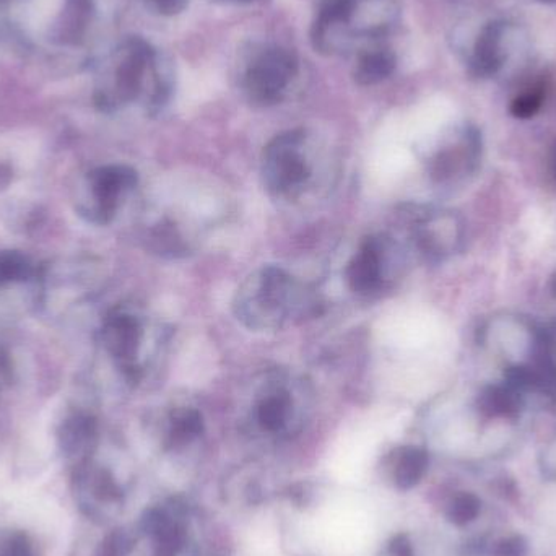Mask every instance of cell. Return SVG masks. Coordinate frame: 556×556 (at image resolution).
<instances>
[{
	"label": "cell",
	"instance_id": "14",
	"mask_svg": "<svg viewBox=\"0 0 556 556\" xmlns=\"http://www.w3.org/2000/svg\"><path fill=\"white\" fill-rule=\"evenodd\" d=\"M475 67L477 74L490 75L495 74L496 69L500 67V31L498 27H493L483 31L480 40L475 49Z\"/></svg>",
	"mask_w": 556,
	"mask_h": 556
},
{
	"label": "cell",
	"instance_id": "26",
	"mask_svg": "<svg viewBox=\"0 0 556 556\" xmlns=\"http://www.w3.org/2000/svg\"><path fill=\"white\" fill-rule=\"evenodd\" d=\"M552 292L556 295V274L552 278Z\"/></svg>",
	"mask_w": 556,
	"mask_h": 556
},
{
	"label": "cell",
	"instance_id": "25",
	"mask_svg": "<svg viewBox=\"0 0 556 556\" xmlns=\"http://www.w3.org/2000/svg\"><path fill=\"white\" fill-rule=\"evenodd\" d=\"M226 2H235V4H248V2H252V0H226Z\"/></svg>",
	"mask_w": 556,
	"mask_h": 556
},
{
	"label": "cell",
	"instance_id": "6",
	"mask_svg": "<svg viewBox=\"0 0 556 556\" xmlns=\"http://www.w3.org/2000/svg\"><path fill=\"white\" fill-rule=\"evenodd\" d=\"M387 249L389 241L376 236H370L361 243L345 272L352 292L360 296H373L383 290L386 282Z\"/></svg>",
	"mask_w": 556,
	"mask_h": 556
},
{
	"label": "cell",
	"instance_id": "16",
	"mask_svg": "<svg viewBox=\"0 0 556 556\" xmlns=\"http://www.w3.org/2000/svg\"><path fill=\"white\" fill-rule=\"evenodd\" d=\"M480 511H482V501L478 500V496L474 493H465L464 491L452 498L446 516L454 526L461 527L475 521Z\"/></svg>",
	"mask_w": 556,
	"mask_h": 556
},
{
	"label": "cell",
	"instance_id": "13",
	"mask_svg": "<svg viewBox=\"0 0 556 556\" xmlns=\"http://www.w3.org/2000/svg\"><path fill=\"white\" fill-rule=\"evenodd\" d=\"M394 69L396 57L387 51H374L361 57L355 77L360 85H374L387 79Z\"/></svg>",
	"mask_w": 556,
	"mask_h": 556
},
{
	"label": "cell",
	"instance_id": "17",
	"mask_svg": "<svg viewBox=\"0 0 556 556\" xmlns=\"http://www.w3.org/2000/svg\"><path fill=\"white\" fill-rule=\"evenodd\" d=\"M0 556H35V547L27 532L0 527Z\"/></svg>",
	"mask_w": 556,
	"mask_h": 556
},
{
	"label": "cell",
	"instance_id": "18",
	"mask_svg": "<svg viewBox=\"0 0 556 556\" xmlns=\"http://www.w3.org/2000/svg\"><path fill=\"white\" fill-rule=\"evenodd\" d=\"M152 243L155 249L160 252H168L171 256H176L178 252H184V243L178 235L176 228L171 225H160L152 233Z\"/></svg>",
	"mask_w": 556,
	"mask_h": 556
},
{
	"label": "cell",
	"instance_id": "3",
	"mask_svg": "<svg viewBox=\"0 0 556 556\" xmlns=\"http://www.w3.org/2000/svg\"><path fill=\"white\" fill-rule=\"evenodd\" d=\"M137 171L131 166L108 165L88 173L90 204L83 205L82 215L98 225H106L113 220L127 191L137 186Z\"/></svg>",
	"mask_w": 556,
	"mask_h": 556
},
{
	"label": "cell",
	"instance_id": "23",
	"mask_svg": "<svg viewBox=\"0 0 556 556\" xmlns=\"http://www.w3.org/2000/svg\"><path fill=\"white\" fill-rule=\"evenodd\" d=\"M389 553H391V556H413L410 540L407 539L405 535H399V537L391 543Z\"/></svg>",
	"mask_w": 556,
	"mask_h": 556
},
{
	"label": "cell",
	"instance_id": "15",
	"mask_svg": "<svg viewBox=\"0 0 556 556\" xmlns=\"http://www.w3.org/2000/svg\"><path fill=\"white\" fill-rule=\"evenodd\" d=\"M35 275V264L20 251H0V288L25 282Z\"/></svg>",
	"mask_w": 556,
	"mask_h": 556
},
{
	"label": "cell",
	"instance_id": "2",
	"mask_svg": "<svg viewBox=\"0 0 556 556\" xmlns=\"http://www.w3.org/2000/svg\"><path fill=\"white\" fill-rule=\"evenodd\" d=\"M305 134L288 131L280 134L264 150L262 176L272 194L295 197L311 178V168L303 153Z\"/></svg>",
	"mask_w": 556,
	"mask_h": 556
},
{
	"label": "cell",
	"instance_id": "27",
	"mask_svg": "<svg viewBox=\"0 0 556 556\" xmlns=\"http://www.w3.org/2000/svg\"><path fill=\"white\" fill-rule=\"evenodd\" d=\"M542 2H556V0H542Z\"/></svg>",
	"mask_w": 556,
	"mask_h": 556
},
{
	"label": "cell",
	"instance_id": "10",
	"mask_svg": "<svg viewBox=\"0 0 556 556\" xmlns=\"http://www.w3.org/2000/svg\"><path fill=\"white\" fill-rule=\"evenodd\" d=\"M428 454L422 448H402L397 452L396 465H394V482L400 490H410L422 482L428 470Z\"/></svg>",
	"mask_w": 556,
	"mask_h": 556
},
{
	"label": "cell",
	"instance_id": "12",
	"mask_svg": "<svg viewBox=\"0 0 556 556\" xmlns=\"http://www.w3.org/2000/svg\"><path fill=\"white\" fill-rule=\"evenodd\" d=\"M202 430H204V418L200 415L199 410L181 407L171 413L168 444L171 448L184 446V444L191 443L192 439L197 438Z\"/></svg>",
	"mask_w": 556,
	"mask_h": 556
},
{
	"label": "cell",
	"instance_id": "5",
	"mask_svg": "<svg viewBox=\"0 0 556 556\" xmlns=\"http://www.w3.org/2000/svg\"><path fill=\"white\" fill-rule=\"evenodd\" d=\"M74 495L82 513L93 519H101L111 513L118 508L121 500V491L114 478L92 461L75 467Z\"/></svg>",
	"mask_w": 556,
	"mask_h": 556
},
{
	"label": "cell",
	"instance_id": "9",
	"mask_svg": "<svg viewBox=\"0 0 556 556\" xmlns=\"http://www.w3.org/2000/svg\"><path fill=\"white\" fill-rule=\"evenodd\" d=\"M293 413V397L282 384L265 387L261 399L257 400L256 418L262 430L277 433L290 422Z\"/></svg>",
	"mask_w": 556,
	"mask_h": 556
},
{
	"label": "cell",
	"instance_id": "19",
	"mask_svg": "<svg viewBox=\"0 0 556 556\" xmlns=\"http://www.w3.org/2000/svg\"><path fill=\"white\" fill-rule=\"evenodd\" d=\"M504 381H506V386L521 392V394L526 391H535V374L532 366H511L504 373Z\"/></svg>",
	"mask_w": 556,
	"mask_h": 556
},
{
	"label": "cell",
	"instance_id": "24",
	"mask_svg": "<svg viewBox=\"0 0 556 556\" xmlns=\"http://www.w3.org/2000/svg\"><path fill=\"white\" fill-rule=\"evenodd\" d=\"M12 181V170L7 165H0V191L9 186Z\"/></svg>",
	"mask_w": 556,
	"mask_h": 556
},
{
	"label": "cell",
	"instance_id": "22",
	"mask_svg": "<svg viewBox=\"0 0 556 556\" xmlns=\"http://www.w3.org/2000/svg\"><path fill=\"white\" fill-rule=\"evenodd\" d=\"M161 14L176 15L186 9L187 0H157Z\"/></svg>",
	"mask_w": 556,
	"mask_h": 556
},
{
	"label": "cell",
	"instance_id": "8",
	"mask_svg": "<svg viewBox=\"0 0 556 556\" xmlns=\"http://www.w3.org/2000/svg\"><path fill=\"white\" fill-rule=\"evenodd\" d=\"M98 441V425L87 413H74L61 423L57 431V446L69 464L77 465L92 461Z\"/></svg>",
	"mask_w": 556,
	"mask_h": 556
},
{
	"label": "cell",
	"instance_id": "1",
	"mask_svg": "<svg viewBox=\"0 0 556 556\" xmlns=\"http://www.w3.org/2000/svg\"><path fill=\"white\" fill-rule=\"evenodd\" d=\"M319 306L313 290L275 265L246 278L235 298L236 316L254 331H277L290 322L313 318Z\"/></svg>",
	"mask_w": 556,
	"mask_h": 556
},
{
	"label": "cell",
	"instance_id": "4",
	"mask_svg": "<svg viewBox=\"0 0 556 556\" xmlns=\"http://www.w3.org/2000/svg\"><path fill=\"white\" fill-rule=\"evenodd\" d=\"M296 72V61L283 49H270L262 54L246 74V90L252 101L272 105L282 98Z\"/></svg>",
	"mask_w": 556,
	"mask_h": 556
},
{
	"label": "cell",
	"instance_id": "20",
	"mask_svg": "<svg viewBox=\"0 0 556 556\" xmlns=\"http://www.w3.org/2000/svg\"><path fill=\"white\" fill-rule=\"evenodd\" d=\"M542 106V93L530 92L519 96L511 105V113L519 119L532 118Z\"/></svg>",
	"mask_w": 556,
	"mask_h": 556
},
{
	"label": "cell",
	"instance_id": "11",
	"mask_svg": "<svg viewBox=\"0 0 556 556\" xmlns=\"http://www.w3.org/2000/svg\"><path fill=\"white\" fill-rule=\"evenodd\" d=\"M522 407L521 392L506 386H488L478 396V409L487 417H514Z\"/></svg>",
	"mask_w": 556,
	"mask_h": 556
},
{
	"label": "cell",
	"instance_id": "21",
	"mask_svg": "<svg viewBox=\"0 0 556 556\" xmlns=\"http://www.w3.org/2000/svg\"><path fill=\"white\" fill-rule=\"evenodd\" d=\"M527 540L522 535H513L508 539L496 543L493 555L495 556H527Z\"/></svg>",
	"mask_w": 556,
	"mask_h": 556
},
{
	"label": "cell",
	"instance_id": "7",
	"mask_svg": "<svg viewBox=\"0 0 556 556\" xmlns=\"http://www.w3.org/2000/svg\"><path fill=\"white\" fill-rule=\"evenodd\" d=\"M101 334L109 355L118 361L129 378H137V357L142 344V324L139 319L124 311H116L106 318Z\"/></svg>",
	"mask_w": 556,
	"mask_h": 556
}]
</instances>
